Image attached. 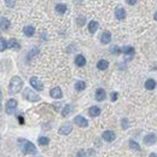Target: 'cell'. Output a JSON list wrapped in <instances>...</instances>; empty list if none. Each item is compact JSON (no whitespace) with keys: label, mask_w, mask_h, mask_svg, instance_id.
Wrapping results in <instances>:
<instances>
[{"label":"cell","mask_w":157,"mask_h":157,"mask_svg":"<svg viewBox=\"0 0 157 157\" xmlns=\"http://www.w3.org/2000/svg\"><path fill=\"white\" fill-rule=\"evenodd\" d=\"M23 87V81L19 76H13L10 81V85H9V90L11 94H16L18 92H21Z\"/></svg>","instance_id":"1"},{"label":"cell","mask_w":157,"mask_h":157,"mask_svg":"<svg viewBox=\"0 0 157 157\" xmlns=\"http://www.w3.org/2000/svg\"><path fill=\"white\" fill-rule=\"evenodd\" d=\"M23 98L27 99L28 101H32V103H36V101H40V97L34 93V91H32L30 88H25L23 92Z\"/></svg>","instance_id":"2"},{"label":"cell","mask_w":157,"mask_h":157,"mask_svg":"<svg viewBox=\"0 0 157 157\" xmlns=\"http://www.w3.org/2000/svg\"><path fill=\"white\" fill-rule=\"evenodd\" d=\"M22 151L24 155H34V154H36V147L33 143H30L28 140H24V144L22 146Z\"/></svg>","instance_id":"3"},{"label":"cell","mask_w":157,"mask_h":157,"mask_svg":"<svg viewBox=\"0 0 157 157\" xmlns=\"http://www.w3.org/2000/svg\"><path fill=\"white\" fill-rule=\"evenodd\" d=\"M29 82H30V85H32V87L34 88V90H36V91H43V90H44V84H43L41 81H40V79H38L36 76L30 77Z\"/></svg>","instance_id":"4"},{"label":"cell","mask_w":157,"mask_h":157,"mask_svg":"<svg viewBox=\"0 0 157 157\" xmlns=\"http://www.w3.org/2000/svg\"><path fill=\"white\" fill-rule=\"evenodd\" d=\"M17 108V100L16 99H9L8 103H6V112L9 115L13 114Z\"/></svg>","instance_id":"5"},{"label":"cell","mask_w":157,"mask_h":157,"mask_svg":"<svg viewBox=\"0 0 157 157\" xmlns=\"http://www.w3.org/2000/svg\"><path fill=\"white\" fill-rule=\"evenodd\" d=\"M73 131V126L70 123H64L60 126L59 128V134H62V135H68V134H70V132Z\"/></svg>","instance_id":"6"},{"label":"cell","mask_w":157,"mask_h":157,"mask_svg":"<svg viewBox=\"0 0 157 157\" xmlns=\"http://www.w3.org/2000/svg\"><path fill=\"white\" fill-rule=\"evenodd\" d=\"M74 122H75V123H76L79 127H84V128H85V127L88 126V121L84 117V116H80V115L76 116V117L74 119Z\"/></svg>","instance_id":"7"},{"label":"cell","mask_w":157,"mask_h":157,"mask_svg":"<svg viewBox=\"0 0 157 157\" xmlns=\"http://www.w3.org/2000/svg\"><path fill=\"white\" fill-rule=\"evenodd\" d=\"M50 95L52 98H54V99H60L63 97V93H62V90H60L59 87H54V88H52V90H51Z\"/></svg>","instance_id":"8"},{"label":"cell","mask_w":157,"mask_h":157,"mask_svg":"<svg viewBox=\"0 0 157 157\" xmlns=\"http://www.w3.org/2000/svg\"><path fill=\"white\" fill-rule=\"evenodd\" d=\"M101 136H103V139H104L105 141L111 143V141H114V140H115V138H116V134H115L112 131H105Z\"/></svg>","instance_id":"9"},{"label":"cell","mask_w":157,"mask_h":157,"mask_svg":"<svg viewBox=\"0 0 157 157\" xmlns=\"http://www.w3.org/2000/svg\"><path fill=\"white\" fill-rule=\"evenodd\" d=\"M105 98H106L105 90H103V88H98V90L95 91V99H97L98 101H103Z\"/></svg>","instance_id":"10"},{"label":"cell","mask_w":157,"mask_h":157,"mask_svg":"<svg viewBox=\"0 0 157 157\" xmlns=\"http://www.w3.org/2000/svg\"><path fill=\"white\" fill-rule=\"evenodd\" d=\"M156 140H157V138H156V135L155 134H147V135H145L144 136V143L146 145H154L155 143H156Z\"/></svg>","instance_id":"11"},{"label":"cell","mask_w":157,"mask_h":157,"mask_svg":"<svg viewBox=\"0 0 157 157\" xmlns=\"http://www.w3.org/2000/svg\"><path fill=\"white\" fill-rule=\"evenodd\" d=\"M10 21L6 17H0V29L3 30H8L10 28Z\"/></svg>","instance_id":"12"},{"label":"cell","mask_w":157,"mask_h":157,"mask_svg":"<svg viewBox=\"0 0 157 157\" xmlns=\"http://www.w3.org/2000/svg\"><path fill=\"white\" fill-rule=\"evenodd\" d=\"M100 41H101V44H109V43H110L111 41V34H110V32H104L103 34H101Z\"/></svg>","instance_id":"13"},{"label":"cell","mask_w":157,"mask_h":157,"mask_svg":"<svg viewBox=\"0 0 157 157\" xmlns=\"http://www.w3.org/2000/svg\"><path fill=\"white\" fill-rule=\"evenodd\" d=\"M23 33H24L28 38H30V36L34 35V33H35V28H34L33 25H25L24 28H23Z\"/></svg>","instance_id":"14"},{"label":"cell","mask_w":157,"mask_h":157,"mask_svg":"<svg viewBox=\"0 0 157 157\" xmlns=\"http://www.w3.org/2000/svg\"><path fill=\"white\" fill-rule=\"evenodd\" d=\"M115 16L117 19H123L126 17V11L125 9H122V8H117L115 10Z\"/></svg>","instance_id":"15"},{"label":"cell","mask_w":157,"mask_h":157,"mask_svg":"<svg viewBox=\"0 0 157 157\" xmlns=\"http://www.w3.org/2000/svg\"><path fill=\"white\" fill-rule=\"evenodd\" d=\"M75 64L77 67H84L86 64V58L82 54H79V56H76V58H75Z\"/></svg>","instance_id":"16"},{"label":"cell","mask_w":157,"mask_h":157,"mask_svg":"<svg viewBox=\"0 0 157 157\" xmlns=\"http://www.w3.org/2000/svg\"><path fill=\"white\" fill-rule=\"evenodd\" d=\"M155 87H156V81L154 79L146 80V82H145V88H146V90L152 91V90H155Z\"/></svg>","instance_id":"17"},{"label":"cell","mask_w":157,"mask_h":157,"mask_svg":"<svg viewBox=\"0 0 157 157\" xmlns=\"http://www.w3.org/2000/svg\"><path fill=\"white\" fill-rule=\"evenodd\" d=\"M108 67H109V62L105 59H100L97 63V68L99 70H105V69H108Z\"/></svg>","instance_id":"18"},{"label":"cell","mask_w":157,"mask_h":157,"mask_svg":"<svg viewBox=\"0 0 157 157\" xmlns=\"http://www.w3.org/2000/svg\"><path fill=\"white\" fill-rule=\"evenodd\" d=\"M88 112H90V115L92 116V117H97V116L100 115V109L98 106H91Z\"/></svg>","instance_id":"19"},{"label":"cell","mask_w":157,"mask_h":157,"mask_svg":"<svg viewBox=\"0 0 157 157\" xmlns=\"http://www.w3.org/2000/svg\"><path fill=\"white\" fill-rule=\"evenodd\" d=\"M56 12L58 13V15H64V13L67 12V5L65 4H58L56 6Z\"/></svg>","instance_id":"20"},{"label":"cell","mask_w":157,"mask_h":157,"mask_svg":"<svg viewBox=\"0 0 157 157\" xmlns=\"http://www.w3.org/2000/svg\"><path fill=\"white\" fill-rule=\"evenodd\" d=\"M98 29V22H95V21H91L90 24H88V30H90L91 34H94L95 32H97Z\"/></svg>","instance_id":"21"},{"label":"cell","mask_w":157,"mask_h":157,"mask_svg":"<svg viewBox=\"0 0 157 157\" xmlns=\"http://www.w3.org/2000/svg\"><path fill=\"white\" fill-rule=\"evenodd\" d=\"M8 47H10V49H16V50H19V47H21V46L18 45V41H17L16 39H11L10 41L8 43Z\"/></svg>","instance_id":"22"},{"label":"cell","mask_w":157,"mask_h":157,"mask_svg":"<svg viewBox=\"0 0 157 157\" xmlns=\"http://www.w3.org/2000/svg\"><path fill=\"white\" fill-rule=\"evenodd\" d=\"M122 51H123V53L126 54V56H129V57H132L133 54H134V49H133L132 46H126Z\"/></svg>","instance_id":"23"},{"label":"cell","mask_w":157,"mask_h":157,"mask_svg":"<svg viewBox=\"0 0 157 157\" xmlns=\"http://www.w3.org/2000/svg\"><path fill=\"white\" fill-rule=\"evenodd\" d=\"M85 88H86V82H84V81H77L75 84V90L76 91H84Z\"/></svg>","instance_id":"24"},{"label":"cell","mask_w":157,"mask_h":157,"mask_svg":"<svg viewBox=\"0 0 157 157\" xmlns=\"http://www.w3.org/2000/svg\"><path fill=\"white\" fill-rule=\"evenodd\" d=\"M129 146H131V149H133V150H136V151L140 150V145L134 140H129Z\"/></svg>","instance_id":"25"},{"label":"cell","mask_w":157,"mask_h":157,"mask_svg":"<svg viewBox=\"0 0 157 157\" xmlns=\"http://www.w3.org/2000/svg\"><path fill=\"white\" fill-rule=\"evenodd\" d=\"M38 141H39L40 145H47V144L50 143V139L47 138V136H40Z\"/></svg>","instance_id":"26"},{"label":"cell","mask_w":157,"mask_h":157,"mask_svg":"<svg viewBox=\"0 0 157 157\" xmlns=\"http://www.w3.org/2000/svg\"><path fill=\"white\" fill-rule=\"evenodd\" d=\"M6 47H8V43L5 41V39L0 38V52L5 51V49H6Z\"/></svg>","instance_id":"27"},{"label":"cell","mask_w":157,"mask_h":157,"mask_svg":"<svg viewBox=\"0 0 157 157\" xmlns=\"http://www.w3.org/2000/svg\"><path fill=\"white\" fill-rule=\"evenodd\" d=\"M70 111H71V105H65L64 109H63V111H62V115L65 117V116H68L70 114Z\"/></svg>","instance_id":"28"},{"label":"cell","mask_w":157,"mask_h":157,"mask_svg":"<svg viewBox=\"0 0 157 157\" xmlns=\"http://www.w3.org/2000/svg\"><path fill=\"white\" fill-rule=\"evenodd\" d=\"M15 4H16V0H5V5L8 8H13Z\"/></svg>","instance_id":"29"},{"label":"cell","mask_w":157,"mask_h":157,"mask_svg":"<svg viewBox=\"0 0 157 157\" xmlns=\"http://www.w3.org/2000/svg\"><path fill=\"white\" fill-rule=\"evenodd\" d=\"M110 51H111L112 53H115V54H119V53H121V50L119 49V47H117V46H112Z\"/></svg>","instance_id":"30"},{"label":"cell","mask_w":157,"mask_h":157,"mask_svg":"<svg viewBox=\"0 0 157 157\" xmlns=\"http://www.w3.org/2000/svg\"><path fill=\"white\" fill-rule=\"evenodd\" d=\"M122 128H123V129H127V128H128V120H127V119L122 120Z\"/></svg>","instance_id":"31"},{"label":"cell","mask_w":157,"mask_h":157,"mask_svg":"<svg viewBox=\"0 0 157 157\" xmlns=\"http://www.w3.org/2000/svg\"><path fill=\"white\" fill-rule=\"evenodd\" d=\"M85 17H79L77 18V23H79V25H84V23H85Z\"/></svg>","instance_id":"32"},{"label":"cell","mask_w":157,"mask_h":157,"mask_svg":"<svg viewBox=\"0 0 157 157\" xmlns=\"http://www.w3.org/2000/svg\"><path fill=\"white\" fill-rule=\"evenodd\" d=\"M117 95H119L117 92H112V93H111V100H112V101L117 100Z\"/></svg>","instance_id":"33"},{"label":"cell","mask_w":157,"mask_h":157,"mask_svg":"<svg viewBox=\"0 0 157 157\" xmlns=\"http://www.w3.org/2000/svg\"><path fill=\"white\" fill-rule=\"evenodd\" d=\"M38 52H39V50L36 49V47H35V49H33V50L30 51V54H29V57H32V56H35V54H38Z\"/></svg>","instance_id":"34"},{"label":"cell","mask_w":157,"mask_h":157,"mask_svg":"<svg viewBox=\"0 0 157 157\" xmlns=\"http://www.w3.org/2000/svg\"><path fill=\"white\" fill-rule=\"evenodd\" d=\"M76 157H87V155H86V152L85 151H80L79 154H77V156Z\"/></svg>","instance_id":"35"},{"label":"cell","mask_w":157,"mask_h":157,"mask_svg":"<svg viewBox=\"0 0 157 157\" xmlns=\"http://www.w3.org/2000/svg\"><path fill=\"white\" fill-rule=\"evenodd\" d=\"M126 1H127V4H128V5H135L136 0H126Z\"/></svg>","instance_id":"36"},{"label":"cell","mask_w":157,"mask_h":157,"mask_svg":"<svg viewBox=\"0 0 157 157\" xmlns=\"http://www.w3.org/2000/svg\"><path fill=\"white\" fill-rule=\"evenodd\" d=\"M18 121H19V123H21V125H24V119L22 117V116H19V117H18Z\"/></svg>","instance_id":"37"},{"label":"cell","mask_w":157,"mask_h":157,"mask_svg":"<svg viewBox=\"0 0 157 157\" xmlns=\"http://www.w3.org/2000/svg\"><path fill=\"white\" fill-rule=\"evenodd\" d=\"M150 157H157V155L156 154H151V155H150Z\"/></svg>","instance_id":"38"},{"label":"cell","mask_w":157,"mask_h":157,"mask_svg":"<svg viewBox=\"0 0 157 157\" xmlns=\"http://www.w3.org/2000/svg\"><path fill=\"white\" fill-rule=\"evenodd\" d=\"M155 19L157 21V11H156V13H155Z\"/></svg>","instance_id":"39"},{"label":"cell","mask_w":157,"mask_h":157,"mask_svg":"<svg viewBox=\"0 0 157 157\" xmlns=\"http://www.w3.org/2000/svg\"><path fill=\"white\" fill-rule=\"evenodd\" d=\"M0 98H1V90H0Z\"/></svg>","instance_id":"40"},{"label":"cell","mask_w":157,"mask_h":157,"mask_svg":"<svg viewBox=\"0 0 157 157\" xmlns=\"http://www.w3.org/2000/svg\"><path fill=\"white\" fill-rule=\"evenodd\" d=\"M0 110H1V103H0Z\"/></svg>","instance_id":"41"}]
</instances>
